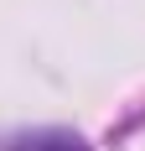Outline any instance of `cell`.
Listing matches in <instances>:
<instances>
[{"label": "cell", "instance_id": "cell-1", "mask_svg": "<svg viewBox=\"0 0 145 151\" xmlns=\"http://www.w3.org/2000/svg\"><path fill=\"white\" fill-rule=\"evenodd\" d=\"M0 151H88L72 130H36V136H11Z\"/></svg>", "mask_w": 145, "mask_h": 151}]
</instances>
